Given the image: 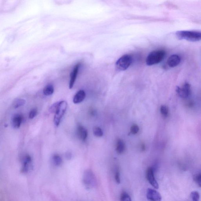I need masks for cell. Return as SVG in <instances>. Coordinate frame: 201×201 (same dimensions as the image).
<instances>
[{"instance_id":"obj_1","label":"cell","mask_w":201,"mask_h":201,"mask_svg":"<svg viewBox=\"0 0 201 201\" xmlns=\"http://www.w3.org/2000/svg\"><path fill=\"white\" fill-rule=\"evenodd\" d=\"M176 36L178 39L185 40L191 42H197L201 40V31L182 30L177 31Z\"/></svg>"},{"instance_id":"obj_2","label":"cell","mask_w":201,"mask_h":201,"mask_svg":"<svg viewBox=\"0 0 201 201\" xmlns=\"http://www.w3.org/2000/svg\"><path fill=\"white\" fill-rule=\"evenodd\" d=\"M164 50H155L149 53L146 59V64L148 66H151L159 63L164 59L166 55Z\"/></svg>"},{"instance_id":"obj_3","label":"cell","mask_w":201,"mask_h":201,"mask_svg":"<svg viewBox=\"0 0 201 201\" xmlns=\"http://www.w3.org/2000/svg\"><path fill=\"white\" fill-rule=\"evenodd\" d=\"M83 182L87 189H91L96 185V177L92 170H87L85 172L83 176Z\"/></svg>"},{"instance_id":"obj_4","label":"cell","mask_w":201,"mask_h":201,"mask_svg":"<svg viewBox=\"0 0 201 201\" xmlns=\"http://www.w3.org/2000/svg\"><path fill=\"white\" fill-rule=\"evenodd\" d=\"M68 107L67 103L65 101H61L59 108L56 112L54 118V123L56 127L60 124L61 121L65 114Z\"/></svg>"},{"instance_id":"obj_5","label":"cell","mask_w":201,"mask_h":201,"mask_svg":"<svg viewBox=\"0 0 201 201\" xmlns=\"http://www.w3.org/2000/svg\"><path fill=\"white\" fill-rule=\"evenodd\" d=\"M133 61L132 57L128 54L125 55L121 57L116 62L115 66L117 68L121 71L127 70Z\"/></svg>"},{"instance_id":"obj_6","label":"cell","mask_w":201,"mask_h":201,"mask_svg":"<svg viewBox=\"0 0 201 201\" xmlns=\"http://www.w3.org/2000/svg\"><path fill=\"white\" fill-rule=\"evenodd\" d=\"M176 91L181 98L185 99L187 98L191 93L190 85L188 83H186L183 85L182 88H176Z\"/></svg>"},{"instance_id":"obj_7","label":"cell","mask_w":201,"mask_h":201,"mask_svg":"<svg viewBox=\"0 0 201 201\" xmlns=\"http://www.w3.org/2000/svg\"><path fill=\"white\" fill-rule=\"evenodd\" d=\"M146 177L149 183H150L154 188L158 189L159 188L158 183L155 179L154 171L152 168H148L146 171Z\"/></svg>"},{"instance_id":"obj_8","label":"cell","mask_w":201,"mask_h":201,"mask_svg":"<svg viewBox=\"0 0 201 201\" xmlns=\"http://www.w3.org/2000/svg\"><path fill=\"white\" fill-rule=\"evenodd\" d=\"M147 197L150 201H161L162 200L160 194L155 189H148L147 191Z\"/></svg>"},{"instance_id":"obj_9","label":"cell","mask_w":201,"mask_h":201,"mask_svg":"<svg viewBox=\"0 0 201 201\" xmlns=\"http://www.w3.org/2000/svg\"><path fill=\"white\" fill-rule=\"evenodd\" d=\"M32 158L31 156L29 155H26L23 158V165L21 169V172L23 173L28 172L31 168Z\"/></svg>"},{"instance_id":"obj_10","label":"cell","mask_w":201,"mask_h":201,"mask_svg":"<svg viewBox=\"0 0 201 201\" xmlns=\"http://www.w3.org/2000/svg\"><path fill=\"white\" fill-rule=\"evenodd\" d=\"M24 119V116L21 114H18L14 115L11 119L13 127L15 128H19Z\"/></svg>"},{"instance_id":"obj_11","label":"cell","mask_w":201,"mask_h":201,"mask_svg":"<svg viewBox=\"0 0 201 201\" xmlns=\"http://www.w3.org/2000/svg\"><path fill=\"white\" fill-rule=\"evenodd\" d=\"M181 58L177 55L174 54L168 58L167 64L169 67L173 68L177 66L180 63Z\"/></svg>"},{"instance_id":"obj_12","label":"cell","mask_w":201,"mask_h":201,"mask_svg":"<svg viewBox=\"0 0 201 201\" xmlns=\"http://www.w3.org/2000/svg\"><path fill=\"white\" fill-rule=\"evenodd\" d=\"M81 63H78L75 65L74 68L71 72V79H70L69 83V88L70 89L72 88L74 85L76 79L77 75H78V71H79V67H80Z\"/></svg>"},{"instance_id":"obj_13","label":"cell","mask_w":201,"mask_h":201,"mask_svg":"<svg viewBox=\"0 0 201 201\" xmlns=\"http://www.w3.org/2000/svg\"><path fill=\"white\" fill-rule=\"evenodd\" d=\"M86 97V93L83 90L78 91L73 98V102L75 104H78L82 102Z\"/></svg>"},{"instance_id":"obj_14","label":"cell","mask_w":201,"mask_h":201,"mask_svg":"<svg viewBox=\"0 0 201 201\" xmlns=\"http://www.w3.org/2000/svg\"><path fill=\"white\" fill-rule=\"evenodd\" d=\"M77 134L81 140L85 141L87 138L88 136L87 130L83 126L79 125L77 128Z\"/></svg>"},{"instance_id":"obj_15","label":"cell","mask_w":201,"mask_h":201,"mask_svg":"<svg viewBox=\"0 0 201 201\" xmlns=\"http://www.w3.org/2000/svg\"><path fill=\"white\" fill-rule=\"evenodd\" d=\"M125 149V145L123 140L119 139L116 143V150L119 154H122L124 152Z\"/></svg>"},{"instance_id":"obj_16","label":"cell","mask_w":201,"mask_h":201,"mask_svg":"<svg viewBox=\"0 0 201 201\" xmlns=\"http://www.w3.org/2000/svg\"><path fill=\"white\" fill-rule=\"evenodd\" d=\"M54 91V87L52 85H48L43 89V93L45 96H50L53 94Z\"/></svg>"},{"instance_id":"obj_17","label":"cell","mask_w":201,"mask_h":201,"mask_svg":"<svg viewBox=\"0 0 201 201\" xmlns=\"http://www.w3.org/2000/svg\"><path fill=\"white\" fill-rule=\"evenodd\" d=\"M52 160L53 163L56 166H60L62 163V159L60 155L58 154H55L53 156Z\"/></svg>"},{"instance_id":"obj_18","label":"cell","mask_w":201,"mask_h":201,"mask_svg":"<svg viewBox=\"0 0 201 201\" xmlns=\"http://www.w3.org/2000/svg\"><path fill=\"white\" fill-rule=\"evenodd\" d=\"M26 103V101L23 99H16L14 101L13 107L15 108H17L24 105Z\"/></svg>"},{"instance_id":"obj_19","label":"cell","mask_w":201,"mask_h":201,"mask_svg":"<svg viewBox=\"0 0 201 201\" xmlns=\"http://www.w3.org/2000/svg\"><path fill=\"white\" fill-rule=\"evenodd\" d=\"M93 133L96 136L101 137L103 135V132L101 128L99 127H94L93 128Z\"/></svg>"},{"instance_id":"obj_20","label":"cell","mask_w":201,"mask_h":201,"mask_svg":"<svg viewBox=\"0 0 201 201\" xmlns=\"http://www.w3.org/2000/svg\"><path fill=\"white\" fill-rule=\"evenodd\" d=\"M60 101L55 103L53 105H51L49 108V111L51 113H55L58 110L60 105Z\"/></svg>"},{"instance_id":"obj_21","label":"cell","mask_w":201,"mask_h":201,"mask_svg":"<svg viewBox=\"0 0 201 201\" xmlns=\"http://www.w3.org/2000/svg\"><path fill=\"white\" fill-rule=\"evenodd\" d=\"M121 201H132L130 196L127 193L124 192L121 194L120 196Z\"/></svg>"},{"instance_id":"obj_22","label":"cell","mask_w":201,"mask_h":201,"mask_svg":"<svg viewBox=\"0 0 201 201\" xmlns=\"http://www.w3.org/2000/svg\"><path fill=\"white\" fill-rule=\"evenodd\" d=\"M160 112L161 114L165 117L168 116L169 113V109L168 107L165 105L161 106L160 108Z\"/></svg>"},{"instance_id":"obj_23","label":"cell","mask_w":201,"mask_h":201,"mask_svg":"<svg viewBox=\"0 0 201 201\" xmlns=\"http://www.w3.org/2000/svg\"><path fill=\"white\" fill-rule=\"evenodd\" d=\"M191 197L192 201H199L200 194L198 192L193 191L191 193Z\"/></svg>"},{"instance_id":"obj_24","label":"cell","mask_w":201,"mask_h":201,"mask_svg":"<svg viewBox=\"0 0 201 201\" xmlns=\"http://www.w3.org/2000/svg\"><path fill=\"white\" fill-rule=\"evenodd\" d=\"M139 127L138 125L134 124L131 127L130 132L131 133L133 134H137L138 132H139Z\"/></svg>"},{"instance_id":"obj_25","label":"cell","mask_w":201,"mask_h":201,"mask_svg":"<svg viewBox=\"0 0 201 201\" xmlns=\"http://www.w3.org/2000/svg\"><path fill=\"white\" fill-rule=\"evenodd\" d=\"M115 181L118 184H120L121 182L120 177V171L118 168H116L115 171Z\"/></svg>"},{"instance_id":"obj_26","label":"cell","mask_w":201,"mask_h":201,"mask_svg":"<svg viewBox=\"0 0 201 201\" xmlns=\"http://www.w3.org/2000/svg\"><path fill=\"white\" fill-rule=\"evenodd\" d=\"M194 180L197 183V185L201 187V174H197L194 177Z\"/></svg>"},{"instance_id":"obj_27","label":"cell","mask_w":201,"mask_h":201,"mask_svg":"<svg viewBox=\"0 0 201 201\" xmlns=\"http://www.w3.org/2000/svg\"><path fill=\"white\" fill-rule=\"evenodd\" d=\"M37 113H38V111L36 108H34V109L31 110L29 113V118L30 119L34 118L37 115Z\"/></svg>"},{"instance_id":"obj_28","label":"cell","mask_w":201,"mask_h":201,"mask_svg":"<svg viewBox=\"0 0 201 201\" xmlns=\"http://www.w3.org/2000/svg\"><path fill=\"white\" fill-rule=\"evenodd\" d=\"M72 154L70 152H67L66 154V158L68 160L71 159L72 158Z\"/></svg>"},{"instance_id":"obj_29","label":"cell","mask_w":201,"mask_h":201,"mask_svg":"<svg viewBox=\"0 0 201 201\" xmlns=\"http://www.w3.org/2000/svg\"><path fill=\"white\" fill-rule=\"evenodd\" d=\"M141 150L143 151H144L145 150V146L144 143H142L141 144Z\"/></svg>"}]
</instances>
